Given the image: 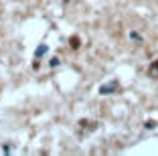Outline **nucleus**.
<instances>
[{
  "instance_id": "f257e3e1",
  "label": "nucleus",
  "mask_w": 158,
  "mask_h": 156,
  "mask_svg": "<svg viewBox=\"0 0 158 156\" xmlns=\"http://www.w3.org/2000/svg\"><path fill=\"white\" fill-rule=\"evenodd\" d=\"M43 53H47V45H41L37 49V53H35V55H37V59H39V57H43Z\"/></svg>"
},
{
  "instance_id": "f03ea898",
  "label": "nucleus",
  "mask_w": 158,
  "mask_h": 156,
  "mask_svg": "<svg viewBox=\"0 0 158 156\" xmlns=\"http://www.w3.org/2000/svg\"><path fill=\"white\" fill-rule=\"evenodd\" d=\"M114 87H116V85H106V87H102V93H110V91H114Z\"/></svg>"
}]
</instances>
